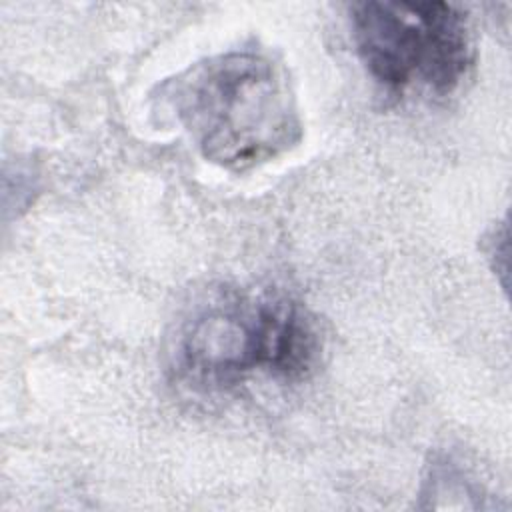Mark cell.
<instances>
[{
    "mask_svg": "<svg viewBox=\"0 0 512 512\" xmlns=\"http://www.w3.org/2000/svg\"><path fill=\"white\" fill-rule=\"evenodd\" d=\"M152 114L180 126L212 164L246 172L302 140L296 96L282 64L256 50L206 56L162 80Z\"/></svg>",
    "mask_w": 512,
    "mask_h": 512,
    "instance_id": "obj_1",
    "label": "cell"
},
{
    "mask_svg": "<svg viewBox=\"0 0 512 512\" xmlns=\"http://www.w3.org/2000/svg\"><path fill=\"white\" fill-rule=\"evenodd\" d=\"M318 356L316 326L300 304L272 294H232L184 326L176 372L198 390H222L254 372L296 382L314 370Z\"/></svg>",
    "mask_w": 512,
    "mask_h": 512,
    "instance_id": "obj_2",
    "label": "cell"
},
{
    "mask_svg": "<svg viewBox=\"0 0 512 512\" xmlns=\"http://www.w3.org/2000/svg\"><path fill=\"white\" fill-rule=\"evenodd\" d=\"M350 30L362 66L390 94L448 96L474 64L468 16L450 2H354Z\"/></svg>",
    "mask_w": 512,
    "mask_h": 512,
    "instance_id": "obj_3",
    "label": "cell"
}]
</instances>
